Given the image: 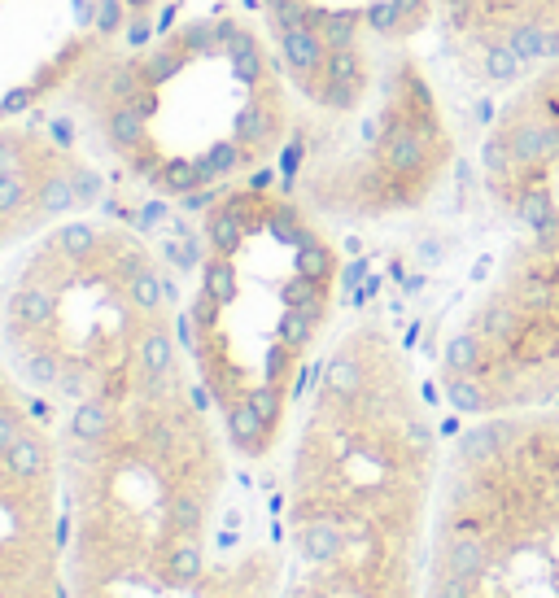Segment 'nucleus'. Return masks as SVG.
<instances>
[{
	"mask_svg": "<svg viewBox=\"0 0 559 598\" xmlns=\"http://www.w3.org/2000/svg\"><path fill=\"white\" fill-rule=\"evenodd\" d=\"M442 463L407 345L359 319L319 363L293 441L280 598H424Z\"/></svg>",
	"mask_w": 559,
	"mask_h": 598,
	"instance_id": "obj_1",
	"label": "nucleus"
},
{
	"mask_svg": "<svg viewBox=\"0 0 559 598\" xmlns=\"http://www.w3.org/2000/svg\"><path fill=\"white\" fill-rule=\"evenodd\" d=\"M263 31L289 83L280 153L289 193L319 219L420 214L459 158L437 70V0H263Z\"/></svg>",
	"mask_w": 559,
	"mask_h": 598,
	"instance_id": "obj_2",
	"label": "nucleus"
},
{
	"mask_svg": "<svg viewBox=\"0 0 559 598\" xmlns=\"http://www.w3.org/2000/svg\"><path fill=\"white\" fill-rule=\"evenodd\" d=\"M57 459L70 590L171 598L219 577L206 542L228 463L184 367L66 406Z\"/></svg>",
	"mask_w": 559,
	"mask_h": 598,
	"instance_id": "obj_3",
	"label": "nucleus"
},
{
	"mask_svg": "<svg viewBox=\"0 0 559 598\" xmlns=\"http://www.w3.org/2000/svg\"><path fill=\"white\" fill-rule=\"evenodd\" d=\"M485 241L433 385L463 420L559 402V62L507 88L477 153Z\"/></svg>",
	"mask_w": 559,
	"mask_h": 598,
	"instance_id": "obj_4",
	"label": "nucleus"
},
{
	"mask_svg": "<svg viewBox=\"0 0 559 598\" xmlns=\"http://www.w3.org/2000/svg\"><path fill=\"white\" fill-rule=\"evenodd\" d=\"M193 302L201 389L241 459H267L337 306L341 258L289 188H219Z\"/></svg>",
	"mask_w": 559,
	"mask_h": 598,
	"instance_id": "obj_5",
	"label": "nucleus"
},
{
	"mask_svg": "<svg viewBox=\"0 0 559 598\" xmlns=\"http://www.w3.org/2000/svg\"><path fill=\"white\" fill-rule=\"evenodd\" d=\"M79 88L105 153L166 197L280 162L293 131L289 83L249 22H184L127 57L105 53Z\"/></svg>",
	"mask_w": 559,
	"mask_h": 598,
	"instance_id": "obj_6",
	"label": "nucleus"
},
{
	"mask_svg": "<svg viewBox=\"0 0 559 598\" xmlns=\"http://www.w3.org/2000/svg\"><path fill=\"white\" fill-rule=\"evenodd\" d=\"M0 354L62 406L118 398L184 367L175 280L136 232L70 214L9 275Z\"/></svg>",
	"mask_w": 559,
	"mask_h": 598,
	"instance_id": "obj_7",
	"label": "nucleus"
},
{
	"mask_svg": "<svg viewBox=\"0 0 559 598\" xmlns=\"http://www.w3.org/2000/svg\"><path fill=\"white\" fill-rule=\"evenodd\" d=\"M424 598H559V402L468 420L446 446Z\"/></svg>",
	"mask_w": 559,
	"mask_h": 598,
	"instance_id": "obj_8",
	"label": "nucleus"
},
{
	"mask_svg": "<svg viewBox=\"0 0 559 598\" xmlns=\"http://www.w3.org/2000/svg\"><path fill=\"white\" fill-rule=\"evenodd\" d=\"M442 49L485 88H516L559 62V0H437Z\"/></svg>",
	"mask_w": 559,
	"mask_h": 598,
	"instance_id": "obj_9",
	"label": "nucleus"
},
{
	"mask_svg": "<svg viewBox=\"0 0 559 598\" xmlns=\"http://www.w3.org/2000/svg\"><path fill=\"white\" fill-rule=\"evenodd\" d=\"M22 393L18 372H9V363L0 358V402ZM35 489H62V459H57V437L44 433V424H35L14 450H0V502L35 494Z\"/></svg>",
	"mask_w": 559,
	"mask_h": 598,
	"instance_id": "obj_10",
	"label": "nucleus"
}]
</instances>
